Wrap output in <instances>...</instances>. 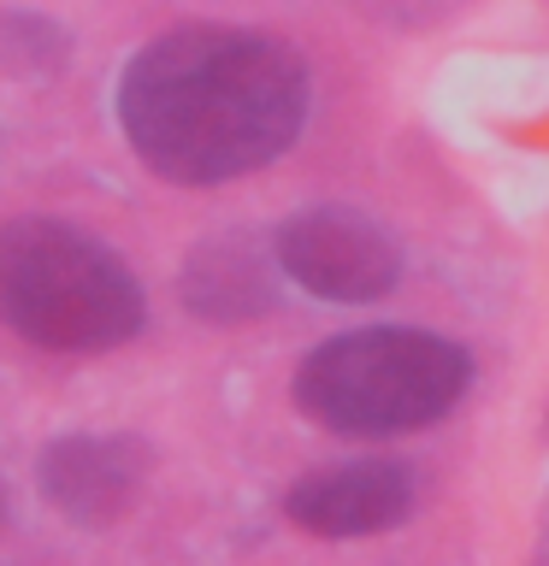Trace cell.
<instances>
[{"label":"cell","instance_id":"obj_9","mask_svg":"<svg viewBox=\"0 0 549 566\" xmlns=\"http://www.w3.org/2000/svg\"><path fill=\"white\" fill-rule=\"evenodd\" d=\"M0 513H7V495H0Z\"/></svg>","mask_w":549,"mask_h":566},{"label":"cell","instance_id":"obj_3","mask_svg":"<svg viewBox=\"0 0 549 566\" xmlns=\"http://www.w3.org/2000/svg\"><path fill=\"white\" fill-rule=\"evenodd\" d=\"M0 318L35 348L106 354L148 325V295L113 248L65 219L0 224Z\"/></svg>","mask_w":549,"mask_h":566},{"label":"cell","instance_id":"obj_7","mask_svg":"<svg viewBox=\"0 0 549 566\" xmlns=\"http://www.w3.org/2000/svg\"><path fill=\"white\" fill-rule=\"evenodd\" d=\"M278 254H260L248 237L225 230V237H207L195 254L184 260V307L207 325H248V318H266L278 307L283 283H278Z\"/></svg>","mask_w":549,"mask_h":566},{"label":"cell","instance_id":"obj_8","mask_svg":"<svg viewBox=\"0 0 549 566\" xmlns=\"http://www.w3.org/2000/svg\"><path fill=\"white\" fill-rule=\"evenodd\" d=\"M71 60V35L42 12H0V71L7 77H53Z\"/></svg>","mask_w":549,"mask_h":566},{"label":"cell","instance_id":"obj_6","mask_svg":"<svg viewBox=\"0 0 549 566\" xmlns=\"http://www.w3.org/2000/svg\"><path fill=\"white\" fill-rule=\"evenodd\" d=\"M42 495L65 513L71 525H113L131 513L148 478V449L136 437H60L42 449Z\"/></svg>","mask_w":549,"mask_h":566},{"label":"cell","instance_id":"obj_4","mask_svg":"<svg viewBox=\"0 0 549 566\" xmlns=\"http://www.w3.org/2000/svg\"><path fill=\"white\" fill-rule=\"evenodd\" d=\"M278 272L331 307H366L402 283L396 237L354 207H308L290 212L272 237Z\"/></svg>","mask_w":549,"mask_h":566},{"label":"cell","instance_id":"obj_5","mask_svg":"<svg viewBox=\"0 0 549 566\" xmlns=\"http://www.w3.org/2000/svg\"><path fill=\"white\" fill-rule=\"evenodd\" d=\"M414 502H419L414 467H402V460H343V467H319L296 478L290 495H283V513L308 537L349 543L407 525Z\"/></svg>","mask_w":549,"mask_h":566},{"label":"cell","instance_id":"obj_2","mask_svg":"<svg viewBox=\"0 0 549 566\" xmlns=\"http://www.w3.org/2000/svg\"><path fill=\"white\" fill-rule=\"evenodd\" d=\"M478 378L473 348L419 325L325 336L296 366V407L336 437H414L449 419Z\"/></svg>","mask_w":549,"mask_h":566},{"label":"cell","instance_id":"obj_1","mask_svg":"<svg viewBox=\"0 0 549 566\" xmlns=\"http://www.w3.org/2000/svg\"><path fill=\"white\" fill-rule=\"evenodd\" d=\"M313 77L283 35L184 24L154 35L118 77V130L166 184L213 189L296 148Z\"/></svg>","mask_w":549,"mask_h":566}]
</instances>
